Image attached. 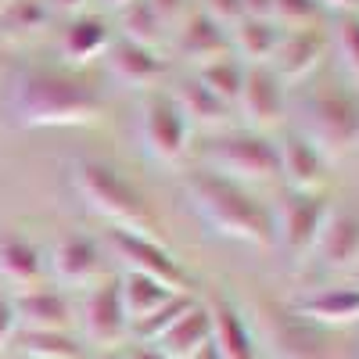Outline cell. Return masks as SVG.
Returning <instances> with one entry per match:
<instances>
[{
  "instance_id": "1",
  "label": "cell",
  "mask_w": 359,
  "mask_h": 359,
  "mask_svg": "<svg viewBox=\"0 0 359 359\" xmlns=\"http://www.w3.org/2000/svg\"><path fill=\"white\" fill-rule=\"evenodd\" d=\"M8 126L15 130H62L97 123L104 111V90L79 69L29 62L8 76L0 97Z\"/></svg>"
},
{
  "instance_id": "2",
  "label": "cell",
  "mask_w": 359,
  "mask_h": 359,
  "mask_svg": "<svg viewBox=\"0 0 359 359\" xmlns=\"http://www.w3.org/2000/svg\"><path fill=\"white\" fill-rule=\"evenodd\" d=\"M184 198L191 205V212L212 226L219 237L255 248H273L277 245V223H273V205L262 201L252 187L226 180L212 169H191L180 180Z\"/></svg>"
},
{
  "instance_id": "3",
  "label": "cell",
  "mask_w": 359,
  "mask_h": 359,
  "mask_svg": "<svg viewBox=\"0 0 359 359\" xmlns=\"http://www.w3.org/2000/svg\"><path fill=\"white\" fill-rule=\"evenodd\" d=\"M69 180H72L76 198L90 212H97L108 226L158 237V216H155L151 201H147V194L118 165H111L104 158H72Z\"/></svg>"
},
{
  "instance_id": "4",
  "label": "cell",
  "mask_w": 359,
  "mask_h": 359,
  "mask_svg": "<svg viewBox=\"0 0 359 359\" xmlns=\"http://www.w3.org/2000/svg\"><path fill=\"white\" fill-rule=\"evenodd\" d=\"M298 133L313 140L327 162L359 147V90L341 79L309 83L294 101Z\"/></svg>"
},
{
  "instance_id": "5",
  "label": "cell",
  "mask_w": 359,
  "mask_h": 359,
  "mask_svg": "<svg viewBox=\"0 0 359 359\" xmlns=\"http://www.w3.org/2000/svg\"><path fill=\"white\" fill-rule=\"evenodd\" d=\"M201 169H212L237 184H273L280 180V144L259 130H223L201 140Z\"/></svg>"
},
{
  "instance_id": "6",
  "label": "cell",
  "mask_w": 359,
  "mask_h": 359,
  "mask_svg": "<svg viewBox=\"0 0 359 359\" xmlns=\"http://www.w3.org/2000/svg\"><path fill=\"white\" fill-rule=\"evenodd\" d=\"M334 205L323 191H287L273 205V223H277V252H284L291 262L313 259V248L320 233L331 219Z\"/></svg>"
},
{
  "instance_id": "7",
  "label": "cell",
  "mask_w": 359,
  "mask_h": 359,
  "mask_svg": "<svg viewBox=\"0 0 359 359\" xmlns=\"http://www.w3.org/2000/svg\"><path fill=\"white\" fill-rule=\"evenodd\" d=\"M137 144L147 158L162 165H172L191 151V123L165 90L144 94L137 108Z\"/></svg>"
},
{
  "instance_id": "8",
  "label": "cell",
  "mask_w": 359,
  "mask_h": 359,
  "mask_svg": "<svg viewBox=\"0 0 359 359\" xmlns=\"http://www.w3.org/2000/svg\"><path fill=\"white\" fill-rule=\"evenodd\" d=\"M101 245L123 259L126 273H144V277H155L162 284H169L172 291H194V277L187 273V266L180 262L158 237H147V233H133L123 226H108L101 233Z\"/></svg>"
},
{
  "instance_id": "9",
  "label": "cell",
  "mask_w": 359,
  "mask_h": 359,
  "mask_svg": "<svg viewBox=\"0 0 359 359\" xmlns=\"http://www.w3.org/2000/svg\"><path fill=\"white\" fill-rule=\"evenodd\" d=\"M237 111H241L245 126L266 133L269 126L284 123L287 111V86L269 65H245V83L241 97H237Z\"/></svg>"
},
{
  "instance_id": "10",
  "label": "cell",
  "mask_w": 359,
  "mask_h": 359,
  "mask_svg": "<svg viewBox=\"0 0 359 359\" xmlns=\"http://www.w3.org/2000/svg\"><path fill=\"white\" fill-rule=\"evenodd\" d=\"M266 338L277 359H331L327 331L316 323H306L284 306H266Z\"/></svg>"
},
{
  "instance_id": "11",
  "label": "cell",
  "mask_w": 359,
  "mask_h": 359,
  "mask_svg": "<svg viewBox=\"0 0 359 359\" xmlns=\"http://www.w3.org/2000/svg\"><path fill=\"white\" fill-rule=\"evenodd\" d=\"M104 72L126 90H144V94H151V90L169 76V65L165 57L155 50V47H144V43H133V40H123L115 36L104 50Z\"/></svg>"
},
{
  "instance_id": "12",
  "label": "cell",
  "mask_w": 359,
  "mask_h": 359,
  "mask_svg": "<svg viewBox=\"0 0 359 359\" xmlns=\"http://www.w3.org/2000/svg\"><path fill=\"white\" fill-rule=\"evenodd\" d=\"M43 266L50 269L54 284L83 287V284H94L104 273V248H101V241H94V237H86V233H65L62 241L50 248Z\"/></svg>"
},
{
  "instance_id": "13",
  "label": "cell",
  "mask_w": 359,
  "mask_h": 359,
  "mask_svg": "<svg viewBox=\"0 0 359 359\" xmlns=\"http://www.w3.org/2000/svg\"><path fill=\"white\" fill-rule=\"evenodd\" d=\"M327 50H331V43H327V29H320V25L284 29V40H280L277 54H273V62H269V69L280 76L284 86L306 83L323 65Z\"/></svg>"
},
{
  "instance_id": "14",
  "label": "cell",
  "mask_w": 359,
  "mask_h": 359,
  "mask_svg": "<svg viewBox=\"0 0 359 359\" xmlns=\"http://www.w3.org/2000/svg\"><path fill=\"white\" fill-rule=\"evenodd\" d=\"M83 331L94 345H115L130 331V316L123 306V291H118V277H104L94 291H90L83 306Z\"/></svg>"
},
{
  "instance_id": "15",
  "label": "cell",
  "mask_w": 359,
  "mask_h": 359,
  "mask_svg": "<svg viewBox=\"0 0 359 359\" xmlns=\"http://www.w3.org/2000/svg\"><path fill=\"white\" fill-rule=\"evenodd\" d=\"M205 309H208V345L219 352V359H259L255 334L241 309L219 294Z\"/></svg>"
},
{
  "instance_id": "16",
  "label": "cell",
  "mask_w": 359,
  "mask_h": 359,
  "mask_svg": "<svg viewBox=\"0 0 359 359\" xmlns=\"http://www.w3.org/2000/svg\"><path fill=\"white\" fill-rule=\"evenodd\" d=\"M11 306L18 316V331H69L72 306L57 287H22L11 294Z\"/></svg>"
},
{
  "instance_id": "17",
  "label": "cell",
  "mask_w": 359,
  "mask_h": 359,
  "mask_svg": "<svg viewBox=\"0 0 359 359\" xmlns=\"http://www.w3.org/2000/svg\"><path fill=\"white\" fill-rule=\"evenodd\" d=\"M294 316H302L306 323H316L323 331L331 327H352L359 323V284H334V287H323L313 291L306 298L287 306Z\"/></svg>"
},
{
  "instance_id": "18",
  "label": "cell",
  "mask_w": 359,
  "mask_h": 359,
  "mask_svg": "<svg viewBox=\"0 0 359 359\" xmlns=\"http://www.w3.org/2000/svg\"><path fill=\"white\" fill-rule=\"evenodd\" d=\"M280 180H287V191H323L331 180V162L313 140L294 130L287 140H280Z\"/></svg>"
},
{
  "instance_id": "19",
  "label": "cell",
  "mask_w": 359,
  "mask_h": 359,
  "mask_svg": "<svg viewBox=\"0 0 359 359\" xmlns=\"http://www.w3.org/2000/svg\"><path fill=\"white\" fill-rule=\"evenodd\" d=\"M111 29L101 15H69V22L62 25V33H57V54L69 62V69L76 65H86V62H97L104 57L108 43H111Z\"/></svg>"
},
{
  "instance_id": "20",
  "label": "cell",
  "mask_w": 359,
  "mask_h": 359,
  "mask_svg": "<svg viewBox=\"0 0 359 359\" xmlns=\"http://www.w3.org/2000/svg\"><path fill=\"white\" fill-rule=\"evenodd\" d=\"M169 97L176 101V108L184 111V118L201 130H223L230 118H233V108L226 101H219L212 90H208L198 76H184V79H176V86L169 90Z\"/></svg>"
},
{
  "instance_id": "21",
  "label": "cell",
  "mask_w": 359,
  "mask_h": 359,
  "mask_svg": "<svg viewBox=\"0 0 359 359\" xmlns=\"http://www.w3.org/2000/svg\"><path fill=\"white\" fill-rule=\"evenodd\" d=\"M176 50L187 62H198V65L216 62V57L230 54V33H226V25L208 18L205 11H191L176 33Z\"/></svg>"
},
{
  "instance_id": "22",
  "label": "cell",
  "mask_w": 359,
  "mask_h": 359,
  "mask_svg": "<svg viewBox=\"0 0 359 359\" xmlns=\"http://www.w3.org/2000/svg\"><path fill=\"white\" fill-rule=\"evenodd\" d=\"M355 259H359V212H331L313 248V262L327 269H352Z\"/></svg>"
},
{
  "instance_id": "23",
  "label": "cell",
  "mask_w": 359,
  "mask_h": 359,
  "mask_svg": "<svg viewBox=\"0 0 359 359\" xmlns=\"http://www.w3.org/2000/svg\"><path fill=\"white\" fill-rule=\"evenodd\" d=\"M226 33H230V54L245 65H269L284 40V29L269 18H241Z\"/></svg>"
},
{
  "instance_id": "24",
  "label": "cell",
  "mask_w": 359,
  "mask_h": 359,
  "mask_svg": "<svg viewBox=\"0 0 359 359\" xmlns=\"http://www.w3.org/2000/svg\"><path fill=\"white\" fill-rule=\"evenodd\" d=\"M47 273L43 252L22 233H0V280L22 287H36Z\"/></svg>"
},
{
  "instance_id": "25",
  "label": "cell",
  "mask_w": 359,
  "mask_h": 359,
  "mask_svg": "<svg viewBox=\"0 0 359 359\" xmlns=\"http://www.w3.org/2000/svg\"><path fill=\"white\" fill-rule=\"evenodd\" d=\"M205 345H208V309H205L201 302H194V306L155 341V348L165 352L169 359H191V355H198Z\"/></svg>"
},
{
  "instance_id": "26",
  "label": "cell",
  "mask_w": 359,
  "mask_h": 359,
  "mask_svg": "<svg viewBox=\"0 0 359 359\" xmlns=\"http://www.w3.org/2000/svg\"><path fill=\"white\" fill-rule=\"evenodd\" d=\"M118 291H123V306H126L130 323L144 320L147 313H155L162 302H169L176 294L169 284H162L155 277H144V273H123L118 277Z\"/></svg>"
},
{
  "instance_id": "27",
  "label": "cell",
  "mask_w": 359,
  "mask_h": 359,
  "mask_svg": "<svg viewBox=\"0 0 359 359\" xmlns=\"http://www.w3.org/2000/svg\"><path fill=\"white\" fill-rule=\"evenodd\" d=\"M118 25H123V40L144 43V47H158L165 40V18L155 11L151 0H130V4L118 11Z\"/></svg>"
},
{
  "instance_id": "28",
  "label": "cell",
  "mask_w": 359,
  "mask_h": 359,
  "mask_svg": "<svg viewBox=\"0 0 359 359\" xmlns=\"http://www.w3.org/2000/svg\"><path fill=\"white\" fill-rule=\"evenodd\" d=\"M15 345L22 359H83V345L69 331H18Z\"/></svg>"
},
{
  "instance_id": "29",
  "label": "cell",
  "mask_w": 359,
  "mask_h": 359,
  "mask_svg": "<svg viewBox=\"0 0 359 359\" xmlns=\"http://www.w3.org/2000/svg\"><path fill=\"white\" fill-rule=\"evenodd\" d=\"M219 101H226L230 108H237V97H241V83H245V62H237L233 54H223L216 62H205L194 72Z\"/></svg>"
},
{
  "instance_id": "30",
  "label": "cell",
  "mask_w": 359,
  "mask_h": 359,
  "mask_svg": "<svg viewBox=\"0 0 359 359\" xmlns=\"http://www.w3.org/2000/svg\"><path fill=\"white\" fill-rule=\"evenodd\" d=\"M198 302L194 298V291H176L169 302H162L155 313H147L144 320H137V323H130V331H133V338H137V345H155L169 327L184 316L191 306Z\"/></svg>"
},
{
  "instance_id": "31",
  "label": "cell",
  "mask_w": 359,
  "mask_h": 359,
  "mask_svg": "<svg viewBox=\"0 0 359 359\" xmlns=\"http://www.w3.org/2000/svg\"><path fill=\"white\" fill-rule=\"evenodd\" d=\"M327 43L338 54L341 69L359 83V11H341L334 15V25L327 29Z\"/></svg>"
},
{
  "instance_id": "32",
  "label": "cell",
  "mask_w": 359,
  "mask_h": 359,
  "mask_svg": "<svg viewBox=\"0 0 359 359\" xmlns=\"http://www.w3.org/2000/svg\"><path fill=\"white\" fill-rule=\"evenodd\" d=\"M323 18V8L316 0H273V22L280 29H306Z\"/></svg>"
},
{
  "instance_id": "33",
  "label": "cell",
  "mask_w": 359,
  "mask_h": 359,
  "mask_svg": "<svg viewBox=\"0 0 359 359\" xmlns=\"http://www.w3.org/2000/svg\"><path fill=\"white\" fill-rule=\"evenodd\" d=\"M208 18H216L219 25H233V22H241L245 18V0H205V8H201Z\"/></svg>"
},
{
  "instance_id": "34",
  "label": "cell",
  "mask_w": 359,
  "mask_h": 359,
  "mask_svg": "<svg viewBox=\"0 0 359 359\" xmlns=\"http://www.w3.org/2000/svg\"><path fill=\"white\" fill-rule=\"evenodd\" d=\"M18 334V316H15V306H11V294L0 291V352H4Z\"/></svg>"
},
{
  "instance_id": "35",
  "label": "cell",
  "mask_w": 359,
  "mask_h": 359,
  "mask_svg": "<svg viewBox=\"0 0 359 359\" xmlns=\"http://www.w3.org/2000/svg\"><path fill=\"white\" fill-rule=\"evenodd\" d=\"M151 4H155V11H158L165 22H172V18H180V15L187 11V0H151Z\"/></svg>"
},
{
  "instance_id": "36",
  "label": "cell",
  "mask_w": 359,
  "mask_h": 359,
  "mask_svg": "<svg viewBox=\"0 0 359 359\" xmlns=\"http://www.w3.org/2000/svg\"><path fill=\"white\" fill-rule=\"evenodd\" d=\"M245 18H269L273 22V0H245Z\"/></svg>"
},
{
  "instance_id": "37",
  "label": "cell",
  "mask_w": 359,
  "mask_h": 359,
  "mask_svg": "<svg viewBox=\"0 0 359 359\" xmlns=\"http://www.w3.org/2000/svg\"><path fill=\"white\" fill-rule=\"evenodd\" d=\"M123 359H169L165 352H158L155 345H126Z\"/></svg>"
},
{
  "instance_id": "38",
  "label": "cell",
  "mask_w": 359,
  "mask_h": 359,
  "mask_svg": "<svg viewBox=\"0 0 359 359\" xmlns=\"http://www.w3.org/2000/svg\"><path fill=\"white\" fill-rule=\"evenodd\" d=\"M316 4L323 8V15H327V11H334V15H341V11H359V0H316Z\"/></svg>"
},
{
  "instance_id": "39",
  "label": "cell",
  "mask_w": 359,
  "mask_h": 359,
  "mask_svg": "<svg viewBox=\"0 0 359 359\" xmlns=\"http://www.w3.org/2000/svg\"><path fill=\"white\" fill-rule=\"evenodd\" d=\"M50 8L65 11V15H79V11L86 8V0H50Z\"/></svg>"
},
{
  "instance_id": "40",
  "label": "cell",
  "mask_w": 359,
  "mask_h": 359,
  "mask_svg": "<svg viewBox=\"0 0 359 359\" xmlns=\"http://www.w3.org/2000/svg\"><path fill=\"white\" fill-rule=\"evenodd\" d=\"M191 359H219V352H216L212 345H205V348H201L198 355H191Z\"/></svg>"
},
{
  "instance_id": "41",
  "label": "cell",
  "mask_w": 359,
  "mask_h": 359,
  "mask_svg": "<svg viewBox=\"0 0 359 359\" xmlns=\"http://www.w3.org/2000/svg\"><path fill=\"white\" fill-rule=\"evenodd\" d=\"M101 4H104V8H111V11H123V8L130 4V0H101Z\"/></svg>"
},
{
  "instance_id": "42",
  "label": "cell",
  "mask_w": 359,
  "mask_h": 359,
  "mask_svg": "<svg viewBox=\"0 0 359 359\" xmlns=\"http://www.w3.org/2000/svg\"><path fill=\"white\" fill-rule=\"evenodd\" d=\"M94 359H123V352H115V348H104V352H97Z\"/></svg>"
},
{
  "instance_id": "43",
  "label": "cell",
  "mask_w": 359,
  "mask_h": 359,
  "mask_svg": "<svg viewBox=\"0 0 359 359\" xmlns=\"http://www.w3.org/2000/svg\"><path fill=\"white\" fill-rule=\"evenodd\" d=\"M348 273H352V277H355V284H359V259H355V266L348 269Z\"/></svg>"
},
{
  "instance_id": "44",
  "label": "cell",
  "mask_w": 359,
  "mask_h": 359,
  "mask_svg": "<svg viewBox=\"0 0 359 359\" xmlns=\"http://www.w3.org/2000/svg\"><path fill=\"white\" fill-rule=\"evenodd\" d=\"M4 8H8V0H0V11H4Z\"/></svg>"
},
{
  "instance_id": "45",
  "label": "cell",
  "mask_w": 359,
  "mask_h": 359,
  "mask_svg": "<svg viewBox=\"0 0 359 359\" xmlns=\"http://www.w3.org/2000/svg\"><path fill=\"white\" fill-rule=\"evenodd\" d=\"M18 359H22V355H18Z\"/></svg>"
}]
</instances>
